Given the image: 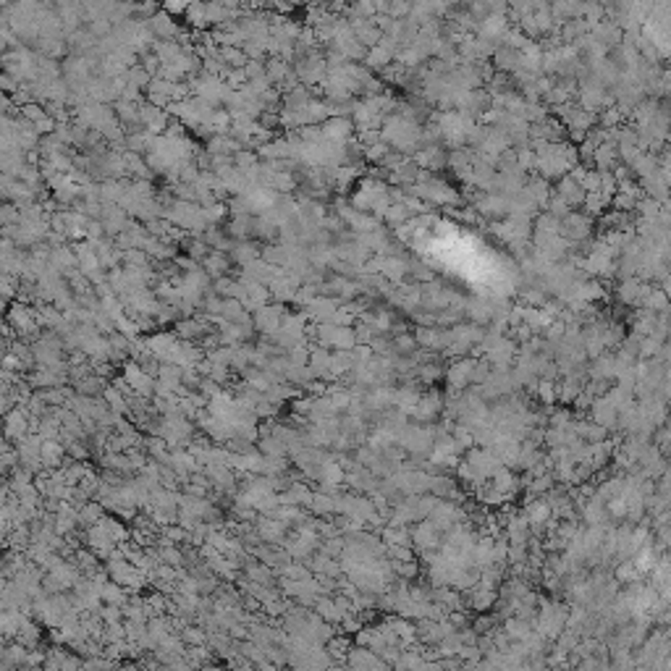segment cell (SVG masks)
Wrapping results in <instances>:
<instances>
[{"instance_id": "cell-1", "label": "cell", "mask_w": 671, "mask_h": 671, "mask_svg": "<svg viewBox=\"0 0 671 671\" xmlns=\"http://www.w3.org/2000/svg\"><path fill=\"white\" fill-rule=\"evenodd\" d=\"M566 622H569V609L561 606V603H545L538 613V632H541L543 640H559L561 632H564Z\"/></svg>"}, {"instance_id": "cell-2", "label": "cell", "mask_w": 671, "mask_h": 671, "mask_svg": "<svg viewBox=\"0 0 671 671\" xmlns=\"http://www.w3.org/2000/svg\"><path fill=\"white\" fill-rule=\"evenodd\" d=\"M593 231V223H590V215H582V212H569L564 221H561V239H566L569 244H582L585 239Z\"/></svg>"}, {"instance_id": "cell-3", "label": "cell", "mask_w": 671, "mask_h": 671, "mask_svg": "<svg viewBox=\"0 0 671 671\" xmlns=\"http://www.w3.org/2000/svg\"><path fill=\"white\" fill-rule=\"evenodd\" d=\"M296 79L305 84H315V82H325V76H328V60L323 58V56H307V58H299L296 60Z\"/></svg>"}, {"instance_id": "cell-4", "label": "cell", "mask_w": 671, "mask_h": 671, "mask_svg": "<svg viewBox=\"0 0 671 671\" xmlns=\"http://www.w3.org/2000/svg\"><path fill=\"white\" fill-rule=\"evenodd\" d=\"M346 669L349 671H389V663L377 653L367 648H352L346 653Z\"/></svg>"}, {"instance_id": "cell-5", "label": "cell", "mask_w": 671, "mask_h": 671, "mask_svg": "<svg viewBox=\"0 0 671 671\" xmlns=\"http://www.w3.org/2000/svg\"><path fill=\"white\" fill-rule=\"evenodd\" d=\"M283 318H286V307L283 305H268L257 309L252 315V323H255V330L265 333V336H273L275 330L283 325Z\"/></svg>"}, {"instance_id": "cell-6", "label": "cell", "mask_w": 671, "mask_h": 671, "mask_svg": "<svg viewBox=\"0 0 671 671\" xmlns=\"http://www.w3.org/2000/svg\"><path fill=\"white\" fill-rule=\"evenodd\" d=\"M475 367H477V359H461V362H454V365L446 370L448 386H451L454 391H464L467 386H472Z\"/></svg>"}, {"instance_id": "cell-7", "label": "cell", "mask_w": 671, "mask_h": 671, "mask_svg": "<svg viewBox=\"0 0 671 671\" xmlns=\"http://www.w3.org/2000/svg\"><path fill=\"white\" fill-rule=\"evenodd\" d=\"M42 671H82V661L63 648H53L45 656Z\"/></svg>"}, {"instance_id": "cell-8", "label": "cell", "mask_w": 671, "mask_h": 671, "mask_svg": "<svg viewBox=\"0 0 671 671\" xmlns=\"http://www.w3.org/2000/svg\"><path fill=\"white\" fill-rule=\"evenodd\" d=\"M286 522H281V519L275 517H262L257 522V527H255V532H257V541L260 543H283L286 541Z\"/></svg>"}, {"instance_id": "cell-9", "label": "cell", "mask_w": 671, "mask_h": 671, "mask_svg": "<svg viewBox=\"0 0 671 671\" xmlns=\"http://www.w3.org/2000/svg\"><path fill=\"white\" fill-rule=\"evenodd\" d=\"M352 118H341V116H333L330 121H325L323 124V139L328 142H341V144H346L349 142V137H352Z\"/></svg>"}, {"instance_id": "cell-10", "label": "cell", "mask_w": 671, "mask_h": 671, "mask_svg": "<svg viewBox=\"0 0 671 671\" xmlns=\"http://www.w3.org/2000/svg\"><path fill=\"white\" fill-rule=\"evenodd\" d=\"M556 194H559V197H561V200H564L566 205H569V207L585 205V197H588V192L582 189V184H579V181H575V178H572V173L559 181V189H556Z\"/></svg>"}, {"instance_id": "cell-11", "label": "cell", "mask_w": 671, "mask_h": 671, "mask_svg": "<svg viewBox=\"0 0 671 671\" xmlns=\"http://www.w3.org/2000/svg\"><path fill=\"white\" fill-rule=\"evenodd\" d=\"M448 163V155L441 150V144L436 147H423L420 153L414 155V165L417 168H425V171H438Z\"/></svg>"}, {"instance_id": "cell-12", "label": "cell", "mask_w": 671, "mask_h": 671, "mask_svg": "<svg viewBox=\"0 0 671 671\" xmlns=\"http://www.w3.org/2000/svg\"><path fill=\"white\" fill-rule=\"evenodd\" d=\"M441 409H443V399L438 396V393H427V396H423L420 399V404L414 407V420H420V423H433L438 414H441Z\"/></svg>"}, {"instance_id": "cell-13", "label": "cell", "mask_w": 671, "mask_h": 671, "mask_svg": "<svg viewBox=\"0 0 671 671\" xmlns=\"http://www.w3.org/2000/svg\"><path fill=\"white\" fill-rule=\"evenodd\" d=\"M477 210L491 218H509V200L504 194H483V200L477 202Z\"/></svg>"}, {"instance_id": "cell-14", "label": "cell", "mask_w": 671, "mask_h": 671, "mask_svg": "<svg viewBox=\"0 0 671 671\" xmlns=\"http://www.w3.org/2000/svg\"><path fill=\"white\" fill-rule=\"evenodd\" d=\"M551 514H554V507H551V501H548L545 495H543V498H535V501H530V504H527V509H525V517H527V522H530L532 527L545 525Z\"/></svg>"}, {"instance_id": "cell-15", "label": "cell", "mask_w": 671, "mask_h": 671, "mask_svg": "<svg viewBox=\"0 0 671 671\" xmlns=\"http://www.w3.org/2000/svg\"><path fill=\"white\" fill-rule=\"evenodd\" d=\"M262 257V252H260L257 244H252V241H236L234 249H231V260L234 262H239L241 268H247L249 262H255V260Z\"/></svg>"}, {"instance_id": "cell-16", "label": "cell", "mask_w": 671, "mask_h": 671, "mask_svg": "<svg viewBox=\"0 0 671 671\" xmlns=\"http://www.w3.org/2000/svg\"><path fill=\"white\" fill-rule=\"evenodd\" d=\"M495 601H498V593H495V590L483 588V585H475V588H472L470 603L475 611H488Z\"/></svg>"}, {"instance_id": "cell-17", "label": "cell", "mask_w": 671, "mask_h": 671, "mask_svg": "<svg viewBox=\"0 0 671 671\" xmlns=\"http://www.w3.org/2000/svg\"><path fill=\"white\" fill-rule=\"evenodd\" d=\"M228 265H231V260L226 257L223 252H215V249H212L210 257L202 262L205 273H207L210 278H215V281H218V278H223V273H228Z\"/></svg>"}, {"instance_id": "cell-18", "label": "cell", "mask_w": 671, "mask_h": 671, "mask_svg": "<svg viewBox=\"0 0 671 671\" xmlns=\"http://www.w3.org/2000/svg\"><path fill=\"white\" fill-rule=\"evenodd\" d=\"M226 234L231 236V239H239V241H247V236L255 234V221H252V215H234V221H231V226H228Z\"/></svg>"}, {"instance_id": "cell-19", "label": "cell", "mask_w": 671, "mask_h": 671, "mask_svg": "<svg viewBox=\"0 0 671 671\" xmlns=\"http://www.w3.org/2000/svg\"><path fill=\"white\" fill-rule=\"evenodd\" d=\"M309 511H312L315 517H330V514H336V495L315 491V498H312V504H309Z\"/></svg>"}, {"instance_id": "cell-20", "label": "cell", "mask_w": 671, "mask_h": 671, "mask_svg": "<svg viewBox=\"0 0 671 671\" xmlns=\"http://www.w3.org/2000/svg\"><path fill=\"white\" fill-rule=\"evenodd\" d=\"M176 336H181L184 341H187V339H197V336H207V325H205L202 320H197V318L178 320Z\"/></svg>"}, {"instance_id": "cell-21", "label": "cell", "mask_w": 671, "mask_h": 671, "mask_svg": "<svg viewBox=\"0 0 671 671\" xmlns=\"http://www.w3.org/2000/svg\"><path fill=\"white\" fill-rule=\"evenodd\" d=\"M129 590H124L121 585H116V582H105L103 585V601H105V606H126L129 603V595H126Z\"/></svg>"}, {"instance_id": "cell-22", "label": "cell", "mask_w": 671, "mask_h": 671, "mask_svg": "<svg viewBox=\"0 0 671 671\" xmlns=\"http://www.w3.org/2000/svg\"><path fill=\"white\" fill-rule=\"evenodd\" d=\"M103 514H105V507L103 504H84L82 509H79V525H84L87 530L90 527H94L97 522H103Z\"/></svg>"}, {"instance_id": "cell-23", "label": "cell", "mask_w": 671, "mask_h": 671, "mask_svg": "<svg viewBox=\"0 0 671 671\" xmlns=\"http://www.w3.org/2000/svg\"><path fill=\"white\" fill-rule=\"evenodd\" d=\"M393 53H389L386 47H373V50H367V58H365V63H367V69H389L391 63H393Z\"/></svg>"}, {"instance_id": "cell-24", "label": "cell", "mask_w": 671, "mask_h": 671, "mask_svg": "<svg viewBox=\"0 0 671 671\" xmlns=\"http://www.w3.org/2000/svg\"><path fill=\"white\" fill-rule=\"evenodd\" d=\"M221 58L226 60L228 69H247V63H249L247 53H244L241 47H223V50H221Z\"/></svg>"}, {"instance_id": "cell-25", "label": "cell", "mask_w": 671, "mask_h": 671, "mask_svg": "<svg viewBox=\"0 0 671 671\" xmlns=\"http://www.w3.org/2000/svg\"><path fill=\"white\" fill-rule=\"evenodd\" d=\"M181 640L189 643L192 648H202V645H207L210 632H205V629H200V627H187V629H181Z\"/></svg>"}, {"instance_id": "cell-26", "label": "cell", "mask_w": 671, "mask_h": 671, "mask_svg": "<svg viewBox=\"0 0 671 671\" xmlns=\"http://www.w3.org/2000/svg\"><path fill=\"white\" fill-rule=\"evenodd\" d=\"M383 218H386L391 226H396V228H399V226H407V221L412 218V212L407 210V205H401V202H399V205H391L389 212H386Z\"/></svg>"}, {"instance_id": "cell-27", "label": "cell", "mask_w": 671, "mask_h": 671, "mask_svg": "<svg viewBox=\"0 0 671 671\" xmlns=\"http://www.w3.org/2000/svg\"><path fill=\"white\" fill-rule=\"evenodd\" d=\"M126 82H129L131 87H137V90H144V87L153 84V76L142 69V66H134V69H129V74H126Z\"/></svg>"}, {"instance_id": "cell-28", "label": "cell", "mask_w": 671, "mask_h": 671, "mask_svg": "<svg viewBox=\"0 0 671 671\" xmlns=\"http://www.w3.org/2000/svg\"><path fill=\"white\" fill-rule=\"evenodd\" d=\"M609 202H611V200H609V197H603L601 192L588 194V197H585V205H582V207H585V215H598V212H603V207H606Z\"/></svg>"}, {"instance_id": "cell-29", "label": "cell", "mask_w": 671, "mask_h": 671, "mask_svg": "<svg viewBox=\"0 0 671 671\" xmlns=\"http://www.w3.org/2000/svg\"><path fill=\"white\" fill-rule=\"evenodd\" d=\"M517 163H519V168L527 173V171H535L538 168V155L532 153L530 147H519L517 150Z\"/></svg>"}, {"instance_id": "cell-30", "label": "cell", "mask_w": 671, "mask_h": 671, "mask_svg": "<svg viewBox=\"0 0 671 671\" xmlns=\"http://www.w3.org/2000/svg\"><path fill=\"white\" fill-rule=\"evenodd\" d=\"M189 22H192V26H197V29H202L205 24H207V6H189Z\"/></svg>"}, {"instance_id": "cell-31", "label": "cell", "mask_w": 671, "mask_h": 671, "mask_svg": "<svg viewBox=\"0 0 671 671\" xmlns=\"http://www.w3.org/2000/svg\"><path fill=\"white\" fill-rule=\"evenodd\" d=\"M273 189H278V192H291V189H296L294 176H291V173H286V171L275 173V178H273Z\"/></svg>"}, {"instance_id": "cell-32", "label": "cell", "mask_w": 671, "mask_h": 671, "mask_svg": "<svg viewBox=\"0 0 671 671\" xmlns=\"http://www.w3.org/2000/svg\"><path fill=\"white\" fill-rule=\"evenodd\" d=\"M417 375H420V380H425V383H433L436 377H441V367H438V365H420V367H417Z\"/></svg>"}, {"instance_id": "cell-33", "label": "cell", "mask_w": 671, "mask_h": 671, "mask_svg": "<svg viewBox=\"0 0 671 671\" xmlns=\"http://www.w3.org/2000/svg\"><path fill=\"white\" fill-rule=\"evenodd\" d=\"M181 11H189V8L187 6H181V3H168V6H165V13H168V16H171V13H181Z\"/></svg>"}, {"instance_id": "cell-34", "label": "cell", "mask_w": 671, "mask_h": 671, "mask_svg": "<svg viewBox=\"0 0 671 671\" xmlns=\"http://www.w3.org/2000/svg\"><path fill=\"white\" fill-rule=\"evenodd\" d=\"M200 671H226V669H221V666H210V663H207V666H202Z\"/></svg>"}]
</instances>
